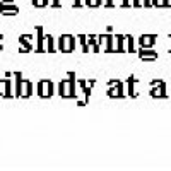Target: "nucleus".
<instances>
[]
</instances>
